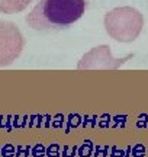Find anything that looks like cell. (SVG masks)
<instances>
[{
    "label": "cell",
    "mask_w": 148,
    "mask_h": 157,
    "mask_svg": "<svg viewBox=\"0 0 148 157\" xmlns=\"http://www.w3.org/2000/svg\"><path fill=\"white\" fill-rule=\"evenodd\" d=\"M86 10V0H39L26 22L35 31H60L77 22Z\"/></svg>",
    "instance_id": "6da1fadb"
},
{
    "label": "cell",
    "mask_w": 148,
    "mask_h": 157,
    "mask_svg": "<svg viewBox=\"0 0 148 157\" xmlns=\"http://www.w3.org/2000/svg\"><path fill=\"white\" fill-rule=\"evenodd\" d=\"M144 26L142 15L129 6L116 7L106 13L105 29L110 38L119 42H132L139 36Z\"/></svg>",
    "instance_id": "7a4b0ae2"
},
{
    "label": "cell",
    "mask_w": 148,
    "mask_h": 157,
    "mask_svg": "<svg viewBox=\"0 0 148 157\" xmlns=\"http://www.w3.org/2000/svg\"><path fill=\"white\" fill-rule=\"evenodd\" d=\"M23 36L13 22L0 19V67L9 66L20 56Z\"/></svg>",
    "instance_id": "3957f363"
},
{
    "label": "cell",
    "mask_w": 148,
    "mask_h": 157,
    "mask_svg": "<svg viewBox=\"0 0 148 157\" xmlns=\"http://www.w3.org/2000/svg\"><path fill=\"white\" fill-rule=\"evenodd\" d=\"M129 58H132V56H126L124 58H113L108 45H99L83 56L77 67L80 70H96V68L115 70V68L120 67Z\"/></svg>",
    "instance_id": "277c9868"
},
{
    "label": "cell",
    "mask_w": 148,
    "mask_h": 157,
    "mask_svg": "<svg viewBox=\"0 0 148 157\" xmlns=\"http://www.w3.org/2000/svg\"><path fill=\"white\" fill-rule=\"evenodd\" d=\"M32 0H0L2 13H19L25 10Z\"/></svg>",
    "instance_id": "5b68a950"
}]
</instances>
